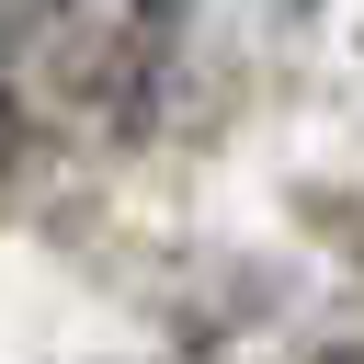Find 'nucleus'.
Masks as SVG:
<instances>
[{"mask_svg":"<svg viewBox=\"0 0 364 364\" xmlns=\"http://www.w3.org/2000/svg\"><path fill=\"white\" fill-rule=\"evenodd\" d=\"M182 68L171 0H0V136H136Z\"/></svg>","mask_w":364,"mask_h":364,"instance_id":"1","label":"nucleus"}]
</instances>
